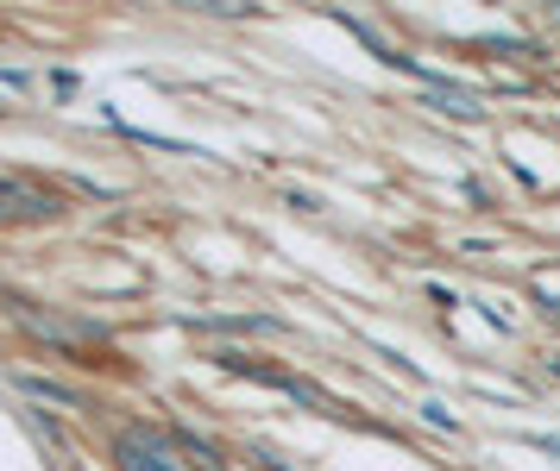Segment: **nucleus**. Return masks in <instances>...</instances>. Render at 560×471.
<instances>
[{
	"label": "nucleus",
	"mask_w": 560,
	"mask_h": 471,
	"mask_svg": "<svg viewBox=\"0 0 560 471\" xmlns=\"http://www.w3.org/2000/svg\"><path fill=\"white\" fill-rule=\"evenodd\" d=\"M120 452H127L132 471H177L171 459H164V447H158V440H139V434H127V440H120Z\"/></svg>",
	"instance_id": "1"
}]
</instances>
